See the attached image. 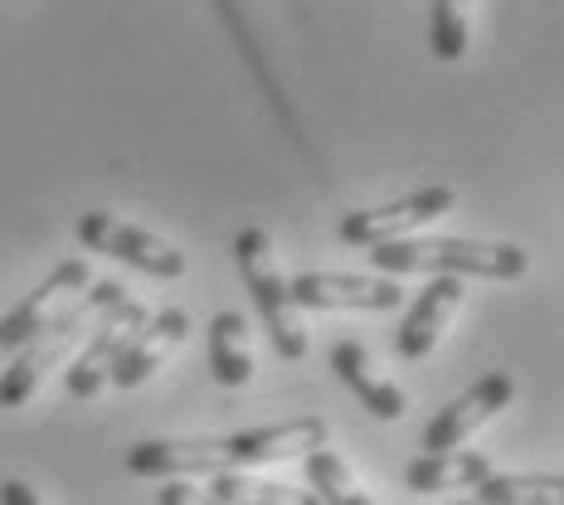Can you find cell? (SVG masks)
Returning <instances> with one entry per match:
<instances>
[{
    "instance_id": "cell-1",
    "label": "cell",
    "mask_w": 564,
    "mask_h": 505,
    "mask_svg": "<svg viewBox=\"0 0 564 505\" xmlns=\"http://www.w3.org/2000/svg\"><path fill=\"white\" fill-rule=\"evenodd\" d=\"M332 438L326 418H288L263 428L219 432V438H147L127 452V472L151 481H191V476H225L249 466H273L292 457L322 452Z\"/></svg>"
},
{
    "instance_id": "cell-2",
    "label": "cell",
    "mask_w": 564,
    "mask_h": 505,
    "mask_svg": "<svg viewBox=\"0 0 564 505\" xmlns=\"http://www.w3.org/2000/svg\"><path fill=\"white\" fill-rule=\"evenodd\" d=\"M122 301H127L122 282H93L84 297L68 301V307L58 311L54 321L44 326V331L34 336L6 370H0V408H25L30 398H34V389H40L44 374L64 365L68 350L84 345V340L93 336V326H98L108 311L122 307Z\"/></svg>"
},
{
    "instance_id": "cell-3",
    "label": "cell",
    "mask_w": 564,
    "mask_h": 505,
    "mask_svg": "<svg viewBox=\"0 0 564 505\" xmlns=\"http://www.w3.org/2000/svg\"><path fill=\"white\" fill-rule=\"evenodd\" d=\"M370 267L380 277H487V282H516L531 267V253L521 243H481V239H394L370 249Z\"/></svg>"
},
{
    "instance_id": "cell-4",
    "label": "cell",
    "mask_w": 564,
    "mask_h": 505,
    "mask_svg": "<svg viewBox=\"0 0 564 505\" xmlns=\"http://www.w3.org/2000/svg\"><path fill=\"white\" fill-rule=\"evenodd\" d=\"M234 257H239V277H243V287H249L258 316H263L273 350L282 360H307L312 340H307V326H302V311L292 307L288 277L278 273V253H273L268 229H239L234 233Z\"/></svg>"
},
{
    "instance_id": "cell-5",
    "label": "cell",
    "mask_w": 564,
    "mask_h": 505,
    "mask_svg": "<svg viewBox=\"0 0 564 505\" xmlns=\"http://www.w3.org/2000/svg\"><path fill=\"white\" fill-rule=\"evenodd\" d=\"M74 233H78V243H84V249L108 253V257L127 263L141 277H156V282L185 277V253L175 249V243L156 239V233H147L137 224H127V219L108 215V209H93V215H84L74 224Z\"/></svg>"
},
{
    "instance_id": "cell-6",
    "label": "cell",
    "mask_w": 564,
    "mask_h": 505,
    "mask_svg": "<svg viewBox=\"0 0 564 505\" xmlns=\"http://www.w3.org/2000/svg\"><path fill=\"white\" fill-rule=\"evenodd\" d=\"M457 190L453 185H429V190H414L404 199H390V205L375 209H356V215L340 219V243H360V249H380V243L394 239H414V229L433 224V219L453 215Z\"/></svg>"
},
{
    "instance_id": "cell-7",
    "label": "cell",
    "mask_w": 564,
    "mask_h": 505,
    "mask_svg": "<svg viewBox=\"0 0 564 505\" xmlns=\"http://www.w3.org/2000/svg\"><path fill=\"white\" fill-rule=\"evenodd\" d=\"M84 287H93V267L84 263V257H64V263H58L54 273L44 277L15 311L0 316V360L10 365V360H15L20 350H25L30 340L68 307V301L84 297Z\"/></svg>"
},
{
    "instance_id": "cell-8",
    "label": "cell",
    "mask_w": 564,
    "mask_h": 505,
    "mask_svg": "<svg viewBox=\"0 0 564 505\" xmlns=\"http://www.w3.org/2000/svg\"><path fill=\"white\" fill-rule=\"evenodd\" d=\"M511 398H516V380L507 370H491V374H481V380L473 384L467 394H457L448 408H438L429 422H423V457H433V452H457L467 438L481 428V422H491L501 414V408H511Z\"/></svg>"
},
{
    "instance_id": "cell-9",
    "label": "cell",
    "mask_w": 564,
    "mask_h": 505,
    "mask_svg": "<svg viewBox=\"0 0 564 505\" xmlns=\"http://www.w3.org/2000/svg\"><path fill=\"white\" fill-rule=\"evenodd\" d=\"M297 311H394L404 287L394 277H360V273H297L288 282Z\"/></svg>"
},
{
    "instance_id": "cell-10",
    "label": "cell",
    "mask_w": 564,
    "mask_h": 505,
    "mask_svg": "<svg viewBox=\"0 0 564 505\" xmlns=\"http://www.w3.org/2000/svg\"><path fill=\"white\" fill-rule=\"evenodd\" d=\"M151 321V311L141 307V301H132L127 297L117 311H108L98 321V331H93L88 340H84V355L74 360V365L64 370V389L74 394V398H93L108 384V374H112V365L122 360V350L137 340V331Z\"/></svg>"
},
{
    "instance_id": "cell-11",
    "label": "cell",
    "mask_w": 564,
    "mask_h": 505,
    "mask_svg": "<svg viewBox=\"0 0 564 505\" xmlns=\"http://www.w3.org/2000/svg\"><path fill=\"white\" fill-rule=\"evenodd\" d=\"M463 307V282L457 277H429V287L419 292V301L404 311V321H399L394 331V355L409 360V365H419V360L433 355V345L443 340L448 331V321Z\"/></svg>"
},
{
    "instance_id": "cell-12",
    "label": "cell",
    "mask_w": 564,
    "mask_h": 505,
    "mask_svg": "<svg viewBox=\"0 0 564 505\" xmlns=\"http://www.w3.org/2000/svg\"><path fill=\"white\" fill-rule=\"evenodd\" d=\"M185 336H191V316H185L181 307L151 311V321L141 326L137 340L122 350V360L112 365L108 384H117V389H141V384H147L151 374H156L175 355V350L185 345Z\"/></svg>"
},
{
    "instance_id": "cell-13",
    "label": "cell",
    "mask_w": 564,
    "mask_h": 505,
    "mask_svg": "<svg viewBox=\"0 0 564 505\" xmlns=\"http://www.w3.org/2000/svg\"><path fill=\"white\" fill-rule=\"evenodd\" d=\"M332 370L340 374V384H346V389L356 394L380 422L404 418V408H409L404 389H399L394 380H380V374H375V365H370V355H366V345H360V340H336V345H332Z\"/></svg>"
},
{
    "instance_id": "cell-14",
    "label": "cell",
    "mask_w": 564,
    "mask_h": 505,
    "mask_svg": "<svg viewBox=\"0 0 564 505\" xmlns=\"http://www.w3.org/2000/svg\"><path fill=\"white\" fill-rule=\"evenodd\" d=\"M491 472H497V466H491V457H487V452L457 448V452L414 457V462L404 466V486H409V491H423V496H433V491L477 486V481H487Z\"/></svg>"
},
{
    "instance_id": "cell-15",
    "label": "cell",
    "mask_w": 564,
    "mask_h": 505,
    "mask_svg": "<svg viewBox=\"0 0 564 505\" xmlns=\"http://www.w3.org/2000/svg\"><path fill=\"white\" fill-rule=\"evenodd\" d=\"M209 374L225 389H243L253 380V345H249V321L239 311H219L209 321Z\"/></svg>"
},
{
    "instance_id": "cell-16",
    "label": "cell",
    "mask_w": 564,
    "mask_h": 505,
    "mask_svg": "<svg viewBox=\"0 0 564 505\" xmlns=\"http://www.w3.org/2000/svg\"><path fill=\"white\" fill-rule=\"evenodd\" d=\"M473 491L481 505H560L564 476L560 472H491Z\"/></svg>"
},
{
    "instance_id": "cell-17",
    "label": "cell",
    "mask_w": 564,
    "mask_h": 505,
    "mask_svg": "<svg viewBox=\"0 0 564 505\" xmlns=\"http://www.w3.org/2000/svg\"><path fill=\"white\" fill-rule=\"evenodd\" d=\"M205 491L219 505H322L307 486H288V481H268V476H249V472L209 476Z\"/></svg>"
},
{
    "instance_id": "cell-18",
    "label": "cell",
    "mask_w": 564,
    "mask_h": 505,
    "mask_svg": "<svg viewBox=\"0 0 564 505\" xmlns=\"http://www.w3.org/2000/svg\"><path fill=\"white\" fill-rule=\"evenodd\" d=\"M302 476H307V491L322 505H375V496L360 486L356 472H350V466L340 462L332 448L302 457Z\"/></svg>"
},
{
    "instance_id": "cell-19",
    "label": "cell",
    "mask_w": 564,
    "mask_h": 505,
    "mask_svg": "<svg viewBox=\"0 0 564 505\" xmlns=\"http://www.w3.org/2000/svg\"><path fill=\"white\" fill-rule=\"evenodd\" d=\"M429 44H433V58L443 64H457L467 54V20H463V6H433L429 10Z\"/></svg>"
},
{
    "instance_id": "cell-20",
    "label": "cell",
    "mask_w": 564,
    "mask_h": 505,
    "mask_svg": "<svg viewBox=\"0 0 564 505\" xmlns=\"http://www.w3.org/2000/svg\"><path fill=\"white\" fill-rule=\"evenodd\" d=\"M156 505H219L209 491H199L191 486V481H161V491H156Z\"/></svg>"
},
{
    "instance_id": "cell-21",
    "label": "cell",
    "mask_w": 564,
    "mask_h": 505,
    "mask_svg": "<svg viewBox=\"0 0 564 505\" xmlns=\"http://www.w3.org/2000/svg\"><path fill=\"white\" fill-rule=\"evenodd\" d=\"M0 505H44V501L34 496L30 481H15V476H10V481H0Z\"/></svg>"
},
{
    "instance_id": "cell-22",
    "label": "cell",
    "mask_w": 564,
    "mask_h": 505,
    "mask_svg": "<svg viewBox=\"0 0 564 505\" xmlns=\"http://www.w3.org/2000/svg\"><path fill=\"white\" fill-rule=\"evenodd\" d=\"M457 505H481V501H457Z\"/></svg>"
}]
</instances>
